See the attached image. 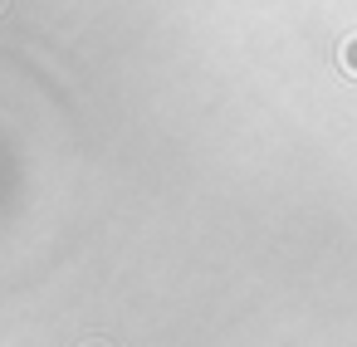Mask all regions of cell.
Here are the masks:
<instances>
[{
    "mask_svg": "<svg viewBox=\"0 0 357 347\" xmlns=\"http://www.w3.org/2000/svg\"><path fill=\"white\" fill-rule=\"evenodd\" d=\"M0 10H6V0H0Z\"/></svg>",
    "mask_w": 357,
    "mask_h": 347,
    "instance_id": "3",
    "label": "cell"
},
{
    "mask_svg": "<svg viewBox=\"0 0 357 347\" xmlns=\"http://www.w3.org/2000/svg\"><path fill=\"white\" fill-rule=\"evenodd\" d=\"M84 347H108V342H84Z\"/></svg>",
    "mask_w": 357,
    "mask_h": 347,
    "instance_id": "2",
    "label": "cell"
},
{
    "mask_svg": "<svg viewBox=\"0 0 357 347\" xmlns=\"http://www.w3.org/2000/svg\"><path fill=\"white\" fill-rule=\"evenodd\" d=\"M337 59H342V69H347V74H357V35H347V40H342Z\"/></svg>",
    "mask_w": 357,
    "mask_h": 347,
    "instance_id": "1",
    "label": "cell"
}]
</instances>
